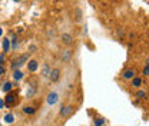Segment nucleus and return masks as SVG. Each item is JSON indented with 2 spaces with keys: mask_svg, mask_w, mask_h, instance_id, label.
I'll list each match as a JSON object with an SVG mask.
<instances>
[{
  "mask_svg": "<svg viewBox=\"0 0 149 126\" xmlns=\"http://www.w3.org/2000/svg\"><path fill=\"white\" fill-rule=\"evenodd\" d=\"M136 96H138V98H145V96H146V92H145V90H139V92L136 93Z\"/></svg>",
  "mask_w": 149,
  "mask_h": 126,
  "instance_id": "nucleus-17",
  "label": "nucleus"
},
{
  "mask_svg": "<svg viewBox=\"0 0 149 126\" xmlns=\"http://www.w3.org/2000/svg\"><path fill=\"white\" fill-rule=\"evenodd\" d=\"M29 50H30V52H34V50H36V46H34V45H32V46L29 47Z\"/></svg>",
  "mask_w": 149,
  "mask_h": 126,
  "instance_id": "nucleus-23",
  "label": "nucleus"
},
{
  "mask_svg": "<svg viewBox=\"0 0 149 126\" xmlns=\"http://www.w3.org/2000/svg\"><path fill=\"white\" fill-rule=\"evenodd\" d=\"M13 2H20V0H13Z\"/></svg>",
  "mask_w": 149,
  "mask_h": 126,
  "instance_id": "nucleus-27",
  "label": "nucleus"
},
{
  "mask_svg": "<svg viewBox=\"0 0 149 126\" xmlns=\"http://www.w3.org/2000/svg\"><path fill=\"white\" fill-rule=\"evenodd\" d=\"M2 75H4V68L0 65V76H2Z\"/></svg>",
  "mask_w": 149,
  "mask_h": 126,
  "instance_id": "nucleus-22",
  "label": "nucleus"
},
{
  "mask_svg": "<svg viewBox=\"0 0 149 126\" xmlns=\"http://www.w3.org/2000/svg\"><path fill=\"white\" fill-rule=\"evenodd\" d=\"M62 40L65 42L66 45H70L72 43V36H70V34H68V33H63L62 34Z\"/></svg>",
  "mask_w": 149,
  "mask_h": 126,
  "instance_id": "nucleus-8",
  "label": "nucleus"
},
{
  "mask_svg": "<svg viewBox=\"0 0 149 126\" xmlns=\"http://www.w3.org/2000/svg\"><path fill=\"white\" fill-rule=\"evenodd\" d=\"M13 77H14V80H22L23 79V73L20 70H16L14 73H13Z\"/></svg>",
  "mask_w": 149,
  "mask_h": 126,
  "instance_id": "nucleus-11",
  "label": "nucleus"
},
{
  "mask_svg": "<svg viewBox=\"0 0 149 126\" xmlns=\"http://www.w3.org/2000/svg\"><path fill=\"white\" fill-rule=\"evenodd\" d=\"M4 122H6L7 125H12V123L14 122V116H13L12 113H7V115H4Z\"/></svg>",
  "mask_w": 149,
  "mask_h": 126,
  "instance_id": "nucleus-7",
  "label": "nucleus"
},
{
  "mask_svg": "<svg viewBox=\"0 0 149 126\" xmlns=\"http://www.w3.org/2000/svg\"><path fill=\"white\" fill-rule=\"evenodd\" d=\"M3 106H4V102H3V100H2V99H0V109L3 108Z\"/></svg>",
  "mask_w": 149,
  "mask_h": 126,
  "instance_id": "nucleus-25",
  "label": "nucleus"
},
{
  "mask_svg": "<svg viewBox=\"0 0 149 126\" xmlns=\"http://www.w3.org/2000/svg\"><path fill=\"white\" fill-rule=\"evenodd\" d=\"M14 102H16V95H14V93H7L6 99H4V103L10 106V105H13Z\"/></svg>",
  "mask_w": 149,
  "mask_h": 126,
  "instance_id": "nucleus-4",
  "label": "nucleus"
},
{
  "mask_svg": "<svg viewBox=\"0 0 149 126\" xmlns=\"http://www.w3.org/2000/svg\"><path fill=\"white\" fill-rule=\"evenodd\" d=\"M3 50H4V52H9V50H10V40L9 39H6L3 42Z\"/></svg>",
  "mask_w": 149,
  "mask_h": 126,
  "instance_id": "nucleus-12",
  "label": "nucleus"
},
{
  "mask_svg": "<svg viewBox=\"0 0 149 126\" xmlns=\"http://www.w3.org/2000/svg\"><path fill=\"white\" fill-rule=\"evenodd\" d=\"M0 126H2V125H0Z\"/></svg>",
  "mask_w": 149,
  "mask_h": 126,
  "instance_id": "nucleus-28",
  "label": "nucleus"
},
{
  "mask_svg": "<svg viewBox=\"0 0 149 126\" xmlns=\"http://www.w3.org/2000/svg\"><path fill=\"white\" fill-rule=\"evenodd\" d=\"M10 90H12V83L10 82H6L3 85V92H10Z\"/></svg>",
  "mask_w": 149,
  "mask_h": 126,
  "instance_id": "nucleus-15",
  "label": "nucleus"
},
{
  "mask_svg": "<svg viewBox=\"0 0 149 126\" xmlns=\"http://www.w3.org/2000/svg\"><path fill=\"white\" fill-rule=\"evenodd\" d=\"M2 34H3V29L0 27V36H2Z\"/></svg>",
  "mask_w": 149,
  "mask_h": 126,
  "instance_id": "nucleus-26",
  "label": "nucleus"
},
{
  "mask_svg": "<svg viewBox=\"0 0 149 126\" xmlns=\"http://www.w3.org/2000/svg\"><path fill=\"white\" fill-rule=\"evenodd\" d=\"M17 47V42H16V36L13 37V49H16Z\"/></svg>",
  "mask_w": 149,
  "mask_h": 126,
  "instance_id": "nucleus-21",
  "label": "nucleus"
},
{
  "mask_svg": "<svg viewBox=\"0 0 149 126\" xmlns=\"http://www.w3.org/2000/svg\"><path fill=\"white\" fill-rule=\"evenodd\" d=\"M23 110H25V113H34V108H29V106H26Z\"/></svg>",
  "mask_w": 149,
  "mask_h": 126,
  "instance_id": "nucleus-16",
  "label": "nucleus"
},
{
  "mask_svg": "<svg viewBox=\"0 0 149 126\" xmlns=\"http://www.w3.org/2000/svg\"><path fill=\"white\" fill-rule=\"evenodd\" d=\"M143 75H145V76H148V75H149V65H148V63H146L145 69H143Z\"/></svg>",
  "mask_w": 149,
  "mask_h": 126,
  "instance_id": "nucleus-18",
  "label": "nucleus"
},
{
  "mask_svg": "<svg viewBox=\"0 0 149 126\" xmlns=\"http://www.w3.org/2000/svg\"><path fill=\"white\" fill-rule=\"evenodd\" d=\"M3 60H4V55H0V65L3 63Z\"/></svg>",
  "mask_w": 149,
  "mask_h": 126,
  "instance_id": "nucleus-24",
  "label": "nucleus"
},
{
  "mask_svg": "<svg viewBox=\"0 0 149 126\" xmlns=\"http://www.w3.org/2000/svg\"><path fill=\"white\" fill-rule=\"evenodd\" d=\"M133 75H135L133 69H128V70L123 72V77H125V79H132V77H133Z\"/></svg>",
  "mask_w": 149,
  "mask_h": 126,
  "instance_id": "nucleus-6",
  "label": "nucleus"
},
{
  "mask_svg": "<svg viewBox=\"0 0 149 126\" xmlns=\"http://www.w3.org/2000/svg\"><path fill=\"white\" fill-rule=\"evenodd\" d=\"M132 85H133L135 87H139L140 85H142V79H139V77H135L133 82H132Z\"/></svg>",
  "mask_w": 149,
  "mask_h": 126,
  "instance_id": "nucleus-14",
  "label": "nucleus"
},
{
  "mask_svg": "<svg viewBox=\"0 0 149 126\" xmlns=\"http://www.w3.org/2000/svg\"><path fill=\"white\" fill-rule=\"evenodd\" d=\"M27 59H29V55H22L19 59H16L14 62H13V65H12V68L13 69H17V68H22L23 65H25L26 62H27Z\"/></svg>",
  "mask_w": 149,
  "mask_h": 126,
  "instance_id": "nucleus-1",
  "label": "nucleus"
},
{
  "mask_svg": "<svg viewBox=\"0 0 149 126\" xmlns=\"http://www.w3.org/2000/svg\"><path fill=\"white\" fill-rule=\"evenodd\" d=\"M72 109H73V108H72V106H66L65 109H62V112H60V115H62L63 117H66V116H68V115H69V113H70V112H72Z\"/></svg>",
  "mask_w": 149,
  "mask_h": 126,
  "instance_id": "nucleus-10",
  "label": "nucleus"
},
{
  "mask_svg": "<svg viewBox=\"0 0 149 126\" xmlns=\"http://www.w3.org/2000/svg\"><path fill=\"white\" fill-rule=\"evenodd\" d=\"M57 100H59V95H57L56 92H52V93L47 95V103L49 105H56Z\"/></svg>",
  "mask_w": 149,
  "mask_h": 126,
  "instance_id": "nucleus-2",
  "label": "nucleus"
},
{
  "mask_svg": "<svg viewBox=\"0 0 149 126\" xmlns=\"http://www.w3.org/2000/svg\"><path fill=\"white\" fill-rule=\"evenodd\" d=\"M59 76H60V70L59 69H52L49 73V77L52 79V82H57L59 80Z\"/></svg>",
  "mask_w": 149,
  "mask_h": 126,
  "instance_id": "nucleus-3",
  "label": "nucleus"
},
{
  "mask_svg": "<svg viewBox=\"0 0 149 126\" xmlns=\"http://www.w3.org/2000/svg\"><path fill=\"white\" fill-rule=\"evenodd\" d=\"M95 125H96V126H102L103 125V119H96V120H95Z\"/></svg>",
  "mask_w": 149,
  "mask_h": 126,
  "instance_id": "nucleus-20",
  "label": "nucleus"
},
{
  "mask_svg": "<svg viewBox=\"0 0 149 126\" xmlns=\"http://www.w3.org/2000/svg\"><path fill=\"white\" fill-rule=\"evenodd\" d=\"M50 73V69H49V65H43V69H42V76L43 77H47Z\"/></svg>",
  "mask_w": 149,
  "mask_h": 126,
  "instance_id": "nucleus-9",
  "label": "nucleus"
},
{
  "mask_svg": "<svg viewBox=\"0 0 149 126\" xmlns=\"http://www.w3.org/2000/svg\"><path fill=\"white\" fill-rule=\"evenodd\" d=\"M70 55H72V52H70V50H65V53L62 55V59H63L65 62H68L69 59H70Z\"/></svg>",
  "mask_w": 149,
  "mask_h": 126,
  "instance_id": "nucleus-13",
  "label": "nucleus"
},
{
  "mask_svg": "<svg viewBox=\"0 0 149 126\" xmlns=\"http://www.w3.org/2000/svg\"><path fill=\"white\" fill-rule=\"evenodd\" d=\"M34 90H36V87H32V89L30 90H27V96H29V98H30V96H33V93H34Z\"/></svg>",
  "mask_w": 149,
  "mask_h": 126,
  "instance_id": "nucleus-19",
  "label": "nucleus"
},
{
  "mask_svg": "<svg viewBox=\"0 0 149 126\" xmlns=\"http://www.w3.org/2000/svg\"><path fill=\"white\" fill-rule=\"evenodd\" d=\"M37 68H39V63H37L36 60H30V62L27 63V69H29L30 72H36Z\"/></svg>",
  "mask_w": 149,
  "mask_h": 126,
  "instance_id": "nucleus-5",
  "label": "nucleus"
}]
</instances>
